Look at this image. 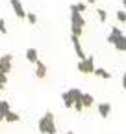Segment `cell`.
Instances as JSON below:
<instances>
[{
	"label": "cell",
	"instance_id": "cell-16",
	"mask_svg": "<svg viewBox=\"0 0 126 134\" xmlns=\"http://www.w3.org/2000/svg\"><path fill=\"white\" fill-rule=\"evenodd\" d=\"M72 108H74L78 114H82V110H84V104H82V97L74 99V104H72Z\"/></svg>",
	"mask_w": 126,
	"mask_h": 134
},
{
	"label": "cell",
	"instance_id": "cell-9",
	"mask_svg": "<svg viewBox=\"0 0 126 134\" xmlns=\"http://www.w3.org/2000/svg\"><path fill=\"white\" fill-rule=\"evenodd\" d=\"M4 121L6 123H17V121H21V115L15 114V112H11V110H8L4 114Z\"/></svg>",
	"mask_w": 126,
	"mask_h": 134
},
{
	"label": "cell",
	"instance_id": "cell-23",
	"mask_svg": "<svg viewBox=\"0 0 126 134\" xmlns=\"http://www.w3.org/2000/svg\"><path fill=\"white\" fill-rule=\"evenodd\" d=\"M0 84H4V86L8 84V75H6V73H2V71H0Z\"/></svg>",
	"mask_w": 126,
	"mask_h": 134
},
{
	"label": "cell",
	"instance_id": "cell-17",
	"mask_svg": "<svg viewBox=\"0 0 126 134\" xmlns=\"http://www.w3.org/2000/svg\"><path fill=\"white\" fill-rule=\"evenodd\" d=\"M8 110H11V108H9V103H8V100H4V99H2V100H0V114L4 115V114H6Z\"/></svg>",
	"mask_w": 126,
	"mask_h": 134
},
{
	"label": "cell",
	"instance_id": "cell-10",
	"mask_svg": "<svg viewBox=\"0 0 126 134\" xmlns=\"http://www.w3.org/2000/svg\"><path fill=\"white\" fill-rule=\"evenodd\" d=\"M93 75H95V76H98V78H104V80H109V78H111V73L106 71V69H102V67H95Z\"/></svg>",
	"mask_w": 126,
	"mask_h": 134
},
{
	"label": "cell",
	"instance_id": "cell-12",
	"mask_svg": "<svg viewBox=\"0 0 126 134\" xmlns=\"http://www.w3.org/2000/svg\"><path fill=\"white\" fill-rule=\"evenodd\" d=\"M61 99H63V104H65V108H72V104H74V97L71 95V91L61 93Z\"/></svg>",
	"mask_w": 126,
	"mask_h": 134
},
{
	"label": "cell",
	"instance_id": "cell-2",
	"mask_svg": "<svg viewBox=\"0 0 126 134\" xmlns=\"http://www.w3.org/2000/svg\"><path fill=\"white\" fill-rule=\"evenodd\" d=\"M71 32H72V36L76 37H80L82 36V30H84V24H85V19L82 17V13H78V11H71Z\"/></svg>",
	"mask_w": 126,
	"mask_h": 134
},
{
	"label": "cell",
	"instance_id": "cell-3",
	"mask_svg": "<svg viewBox=\"0 0 126 134\" xmlns=\"http://www.w3.org/2000/svg\"><path fill=\"white\" fill-rule=\"evenodd\" d=\"M11 63H13V54H4L0 58V71L8 75L11 71Z\"/></svg>",
	"mask_w": 126,
	"mask_h": 134
},
{
	"label": "cell",
	"instance_id": "cell-14",
	"mask_svg": "<svg viewBox=\"0 0 126 134\" xmlns=\"http://www.w3.org/2000/svg\"><path fill=\"white\" fill-rule=\"evenodd\" d=\"M84 62H85V75H91L95 71V58L93 56H87Z\"/></svg>",
	"mask_w": 126,
	"mask_h": 134
},
{
	"label": "cell",
	"instance_id": "cell-11",
	"mask_svg": "<svg viewBox=\"0 0 126 134\" xmlns=\"http://www.w3.org/2000/svg\"><path fill=\"white\" fill-rule=\"evenodd\" d=\"M26 60H28L30 63H35V62L39 60V56H37V50H35L34 47L26 48Z\"/></svg>",
	"mask_w": 126,
	"mask_h": 134
},
{
	"label": "cell",
	"instance_id": "cell-24",
	"mask_svg": "<svg viewBox=\"0 0 126 134\" xmlns=\"http://www.w3.org/2000/svg\"><path fill=\"white\" fill-rule=\"evenodd\" d=\"M122 88H124V91H126V71H124V75H122Z\"/></svg>",
	"mask_w": 126,
	"mask_h": 134
},
{
	"label": "cell",
	"instance_id": "cell-4",
	"mask_svg": "<svg viewBox=\"0 0 126 134\" xmlns=\"http://www.w3.org/2000/svg\"><path fill=\"white\" fill-rule=\"evenodd\" d=\"M71 41H72V47H74V52H76L78 60H85L87 56H85V52H84V48H82V45H80V37H76V36H72V37H71Z\"/></svg>",
	"mask_w": 126,
	"mask_h": 134
},
{
	"label": "cell",
	"instance_id": "cell-1",
	"mask_svg": "<svg viewBox=\"0 0 126 134\" xmlns=\"http://www.w3.org/2000/svg\"><path fill=\"white\" fill-rule=\"evenodd\" d=\"M37 129H39L41 134H58L56 123H54V114L52 112H45V115L37 123Z\"/></svg>",
	"mask_w": 126,
	"mask_h": 134
},
{
	"label": "cell",
	"instance_id": "cell-22",
	"mask_svg": "<svg viewBox=\"0 0 126 134\" xmlns=\"http://www.w3.org/2000/svg\"><path fill=\"white\" fill-rule=\"evenodd\" d=\"M0 34H4V36L8 34V28H6V21L4 19H0Z\"/></svg>",
	"mask_w": 126,
	"mask_h": 134
},
{
	"label": "cell",
	"instance_id": "cell-21",
	"mask_svg": "<svg viewBox=\"0 0 126 134\" xmlns=\"http://www.w3.org/2000/svg\"><path fill=\"white\" fill-rule=\"evenodd\" d=\"M78 71L85 75V62L84 60H78Z\"/></svg>",
	"mask_w": 126,
	"mask_h": 134
},
{
	"label": "cell",
	"instance_id": "cell-6",
	"mask_svg": "<svg viewBox=\"0 0 126 134\" xmlns=\"http://www.w3.org/2000/svg\"><path fill=\"white\" fill-rule=\"evenodd\" d=\"M98 114H100L102 119H108L109 114H111V104L109 103H100L98 104Z\"/></svg>",
	"mask_w": 126,
	"mask_h": 134
},
{
	"label": "cell",
	"instance_id": "cell-26",
	"mask_svg": "<svg viewBox=\"0 0 126 134\" xmlns=\"http://www.w3.org/2000/svg\"><path fill=\"white\" fill-rule=\"evenodd\" d=\"M2 90H6V86H4V84H0V91H2Z\"/></svg>",
	"mask_w": 126,
	"mask_h": 134
},
{
	"label": "cell",
	"instance_id": "cell-5",
	"mask_svg": "<svg viewBox=\"0 0 126 134\" xmlns=\"http://www.w3.org/2000/svg\"><path fill=\"white\" fill-rule=\"evenodd\" d=\"M11 8H13L15 15H17L19 19H26V9H24L21 0H11Z\"/></svg>",
	"mask_w": 126,
	"mask_h": 134
},
{
	"label": "cell",
	"instance_id": "cell-18",
	"mask_svg": "<svg viewBox=\"0 0 126 134\" xmlns=\"http://www.w3.org/2000/svg\"><path fill=\"white\" fill-rule=\"evenodd\" d=\"M117 21L119 23H126V9H119L117 11Z\"/></svg>",
	"mask_w": 126,
	"mask_h": 134
},
{
	"label": "cell",
	"instance_id": "cell-29",
	"mask_svg": "<svg viewBox=\"0 0 126 134\" xmlns=\"http://www.w3.org/2000/svg\"><path fill=\"white\" fill-rule=\"evenodd\" d=\"M65 134H74V132H71V130H69V132H65Z\"/></svg>",
	"mask_w": 126,
	"mask_h": 134
},
{
	"label": "cell",
	"instance_id": "cell-15",
	"mask_svg": "<svg viewBox=\"0 0 126 134\" xmlns=\"http://www.w3.org/2000/svg\"><path fill=\"white\" fill-rule=\"evenodd\" d=\"M87 9V4H84V2H80V4H72L71 6V11H78V13H84Z\"/></svg>",
	"mask_w": 126,
	"mask_h": 134
},
{
	"label": "cell",
	"instance_id": "cell-28",
	"mask_svg": "<svg viewBox=\"0 0 126 134\" xmlns=\"http://www.w3.org/2000/svg\"><path fill=\"white\" fill-rule=\"evenodd\" d=\"M122 4H124V9H126V0H122Z\"/></svg>",
	"mask_w": 126,
	"mask_h": 134
},
{
	"label": "cell",
	"instance_id": "cell-13",
	"mask_svg": "<svg viewBox=\"0 0 126 134\" xmlns=\"http://www.w3.org/2000/svg\"><path fill=\"white\" fill-rule=\"evenodd\" d=\"M82 104H84V108H91V106L95 104L93 95H89V93H82Z\"/></svg>",
	"mask_w": 126,
	"mask_h": 134
},
{
	"label": "cell",
	"instance_id": "cell-8",
	"mask_svg": "<svg viewBox=\"0 0 126 134\" xmlns=\"http://www.w3.org/2000/svg\"><path fill=\"white\" fill-rule=\"evenodd\" d=\"M113 47L119 50V52H126V36H124V34L117 37V41L113 43Z\"/></svg>",
	"mask_w": 126,
	"mask_h": 134
},
{
	"label": "cell",
	"instance_id": "cell-7",
	"mask_svg": "<svg viewBox=\"0 0 126 134\" xmlns=\"http://www.w3.org/2000/svg\"><path fill=\"white\" fill-rule=\"evenodd\" d=\"M34 65H35V78H39V80L45 78V76H46V65H45L43 62H39V60H37Z\"/></svg>",
	"mask_w": 126,
	"mask_h": 134
},
{
	"label": "cell",
	"instance_id": "cell-25",
	"mask_svg": "<svg viewBox=\"0 0 126 134\" xmlns=\"http://www.w3.org/2000/svg\"><path fill=\"white\" fill-rule=\"evenodd\" d=\"M85 4H95V0H85Z\"/></svg>",
	"mask_w": 126,
	"mask_h": 134
},
{
	"label": "cell",
	"instance_id": "cell-20",
	"mask_svg": "<svg viewBox=\"0 0 126 134\" xmlns=\"http://www.w3.org/2000/svg\"><path fill=\"white\" fill-rule=\"evenodd\" d=\"M97 15H98L100 23H106V19H108V13H106V9H97Z\"/></svg>",
	"mask_w": 126,
	"mask_h": 134
},
{
	"label": "cell",
	"instance_id": "cell-19",
	"mask_svg": "<svg viewBox=\"0 0 126 134\" xmlns=\"http://www.w3.org/2000/svg\"><path fill=\"white\" fill-rule=\"evenodd\" d=\"M26 19H28V23H30V24H35V23H37V15L30 11V13H26Z\"/></svg>",
	"mask_w": 126,
	"mask_h": 134
},
{
	"label": "cell",
	"instance_id": "cell-27",
	"mask_svg": "<svg viewBox=\"0 0 126 134\" xmlns=\"http://www.w3.org/2000/svg\"><path fill=\"white\" fill-rule=\"evenodd\" d=\"M2 121H4V115H2V114H0V123H2Z\"/></svg>",
	"mask_w": 126,
	"mask_h": 134
}]
</instances>
